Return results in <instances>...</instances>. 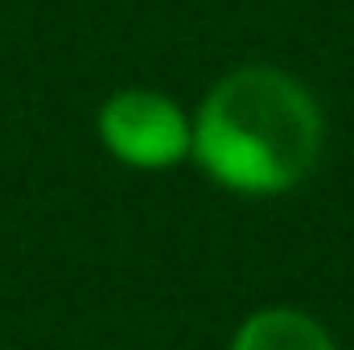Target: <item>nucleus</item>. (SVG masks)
Masks as SVG:
<instances>
[{
    "mask_svg": "<svg viewBox=\"0 0 354 350\" xmlns=\"http://www.w3.org/2000/svg\"><path fill=\"white\" fill-rule=\"evenodd\" d=\"M326 120L301 79L280 66H235L206 91L189 157L231 194L276 198L317 169Z\"/></svg>",
    "mask_w": 354,
    "mask_h": 350,
    "instance_id": "nucleus-1",
    "label": "nucleus"
},
{
    "mask_svg": "<svg viewBox=\"0 0 354 350\" xmlns=\"http://www.w3.org/2000/svg\"><path fill=\"white\" fill-rule=\"evenodd\" d=\"M231 350H334L330 330L292 305H268L239 322Z\"/></svg>",
    "mask_w": 354,
    "mask_h": 350,
    "instance_id": "nucleus-3",
    "label": "nucleus"
},
{
    "mask_svg": "<svg viewBox=\"0 0 354 350\" xmlns=\"http://www.w3.org/2000/svg\"><path fill=\"white\" fill-rule=\"evenodd\" d=\"M95 128L103 149L128 169H174L194 149V120L153 87H124L107 95Z\"/></svg>",
    "mask_w": 354,
    "mask_h": 350,
    "instance_id": "nucleus-2",
    "label": "nucleus"
}]
</instances>
